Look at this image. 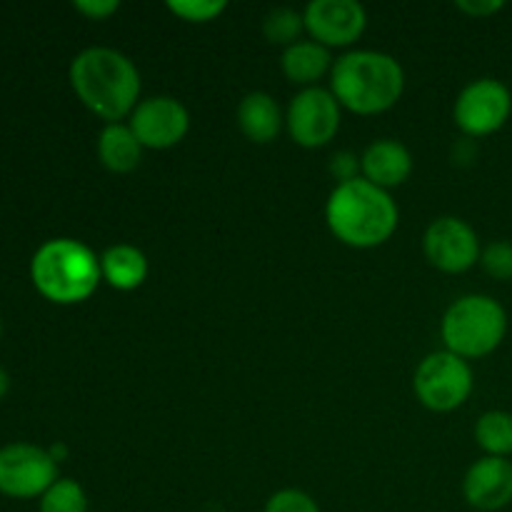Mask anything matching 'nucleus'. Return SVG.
I'll use <instances>...</instances> for the list:
<instances>
[{
  "mask_svg": "<svg viewBox=\"0 0 512 512\" xmlns=\"http://www.w3.org/2000/svg\"><path fill=\"white\" fill-rule=\"evenodd\" d=\"M480 265L495 280L508 283L512 280V243L510 240H493L480 253Z\"/></svg>",
  "mask_w": 512,
  "mask_h": 512,
  "instance_id": "5701e85b",
  "label": "nucleus"
},
{
  "mask_svg": "<svg viewBox=\"0 0 512 512\" xmlns=\"http://www.w3.org/2000/svg\"><path fill=\"white\" fill-rule=\"evenodd\" d=\"M235 118H238L240 133L258 145L273 143L285 123L278 100L265 90H253V93L245 95L240 100Z\"/></svg>",
  "mask_w": 512,
  "mask_h": 512,
  "instance_id": "2eb2a0df",
  "label": "nucleus"
},
{
  "mask_svg": "<svg viewBox=\"0 0 512 512\" xmlns=\"http://www.w3.org/2000/svg\"><path fill=\"white\" fill-rule=\"evenodd\" d=\"M512 115V93L498 78H478L460 90L455 100V125L468 138H485L503 128Z\"/></svg>",
  "mask_w": 512,
  "mask_h": 512,
  "instance_id": "0eeeda50",
  "label": "nucleus"
},
{
  "mask_svg": "<svg viewBox=\"0 0 512 512\" xmlns=\"http://www.w3.org/2000/svg\"><path fill=\"white\" fill-rule=\"evenodd\" d=\"M0 335H3V320H0Z\"/></svg>",
  "mask_w": 512,
  "mask_h": 512,
  "instance_id": "c756f323",
  "label": "nucleus"
},
{
  "mask_svg": "<svg viewBox=\"0 0 512 512\" xmlns=\"http://www.w3.org/2000/svg\"><path fill=\"white\" fill-rule=\"evenodd\" d=\"M128 125L143 148L168 150L188 135L190 113L178 98L153 95V98H145L135 105Z\"/></svg>",
  "mask_w": 512,
  "mask_h": 512,
  "instance_id": "9b49d317",
  "label": "nucleus"
},
{
  "mask_svg": "<svg viewBox=\"0 0 512 512\" xmlns=\"http://www.w3.org/2000/svg\"><path fill=\"white\" fill-rule=\"evenodd\" d=\"M423 253L433 268L448 275H460L480 263V238L468 220L443 215L428 225L423 235Z\"/></svg>",
  "mask_w": 512,
  "mask_h": 512,
  "instance_id": "9d476101",
  "label": "nucleus"
},
{
  "mask_svg": "<svg viewBox=\"0 0 512 512\" xmlns=\"http://www.w3.org/2000/svg\"><path fill=\"white\" fill-rule=\"evenodd\" d=\"M455 8L460 13L470 15V18H490V15L500 13L505 8L503 0H458Z\"/></svg>",
  "mask_w": 512,
  "mask_h": 512,
  "instance_id": "bb28decb",
  "label": "nucleus"
},
{
  "mask_svg": "<svg viewBox=\"0 0 512 512\" xmlns=\"http://www.w3.org/2000/svg\"><path fill=\"white\" fill-rule=\"evenodd\" d=\"M73 8L90 20H105L120 8L118 0H75Z\"/></svg>",
  "mask_w": 512,
  "mask_h": 512,
  "instance_id": "a878e982",
  "label": "nucleus"
},
{
  "mask_svg": "<svg viewBox=\"0 0 512 512\" xmlns=\"http://www.w3.org/2000/svg\"><path fill=\"white\" fill-rule=\"evenodd\" d=\"M410 173H413V155L408 145L395 138L375 140L360 155V175L388 193L390 188L403 185Z\"/></svg>",
  "mask_w": 512,
  "mask_h": 512,
  "instance_id": "4468645a",
  "label": "nucleus"
},
{
  "mask_svg": "<svg viewBox=\"0 0 512 512\" xmlns=\"http://www.w3.org/2000/svg\"><path fill=\"white\" fill-rule=\"evenodd\" d=\"M508 335V313L495 298L483 293L463 295L443 315L440 338L445 350L465 360L495 353Z\"/></svg>",
  "mask_w": 512,
  "mask_h": 512,
  "instance_id": "39448f33",
  "label": "nucleus"
},
{
  "mask_svg": "<svg viewBox=\"0 0 512 512\" xmlns=\"http://www.w3.org/2000/svg\"><path fill=\"white\" fill-rule=\"evenodd\" d=\"M473 368L465 358L438 350L420 360L413 378V390L420 403L433 413H453L468 403L473 393Z\"/></svg>",
  "mask_w": 512,
  "mask_h": 512,
  "instance_id": "423d86ee",
  "label": "nucleus"
},
{
  "mask_svg": "<svg viewBox=\"0 0 512 512\" xmlns=\"http://www.w3.org/2000/svg\"><path fill=\"white\" fill-rule=\"evenodd\" d=\"M263 512H320V505L305 490L285 488L270 495Z\"/></svg>",
  "mask_w": 512,
  "mask_h": 512,
  "instance_id": "b1692460",
  "label": "nucleus"
},
{
  "mask_svg": "<svg viewBox=\"0 0 512 512\" xmlns=\"http://www.w3.org/2000/svg\"><path fill=\"white\" fill-rule=\"evenodd\" d=\"M330 175H333L335 180L340 183H350V180L355 178H363L360 175V158L355 153H350V150H338V153L330 158Z\"/></svg>",
  "mask_w": 512,
  "mask_h": 512,
  "instance_id": "393cba45",
  "label": "nucleus"
},
{
  "mask_svg": "<svg viewBox=\"0 0 512 512\" xmlns=\"http://www.w3.org/2000/svg\"><path fill=\"white\" fill-rule=\"evenodd\" d=\"M30 278L38 293L50 303L75 305L98 290L100 258L85 243L73 238H53L35 250Z\"/></svg>",
  "mask_w": 512,
  "mask_h": 512,
  "instance_id": "20e7f679",
  "label": "nucleus"
},
{
  "mask_svg": "<svg viewBox=\"0 0 512 512\" xmlns=\"http://www.w3.org/2000/svg\"><path fill=\"white\" fill-rule=\"evenodd\" d=\"M143 150L128 123H108L98 135V158L110 173H133L143 160Z\"/></svg>",
  "mask_w": 512,
  "mask_h": 512,
  "instance_id": "a211bd4d",
  "label": "nucleus"
},
{
  "mask_svg": "<svg viewBox=\"0 0 512 512\" xmlns=\"http://www.w3.org/2000/svg\"><path fill=\"white\" fill-rule=\"evenodd\" d=\"M40 512H88V495L78 480L58 478L40 498Z\"/></svg>",
  "mask_w": 512,
  "mask_h": 512,
  "instance_id": "412c9836",
  "label": "nucleus"
},
{
  "mask_svg": "<svg viewBox=\"0 0 512 512\" xmlns=\"http://www.w3.org/2000/svg\"><path fill=\"white\" fill-rule=\"evenodd\" d=\"M463 498L480 512H498L512 503V460L483 455L463 478Z\"/></svg>",
  "mask_w": 512,
  "mask_h": 512,
  "instance_id": "ddd939ff",
  "label": "nucleus"
},
{
  "mask_svg": "<svg viewBox=\"0 0 512 512\" xmlns=\"http://www.w3.org/2000/svg\"><path fill=\"white\" fill-rule=\"evenodd\" d=\"M340 120V103L328 88H303L300 93L293 95L285 113V125L288 133L300 148H323L330 140L338 135Z\"/></svg>",
  "mask_w": 512,
  "mask_h": 512,
  "instance_id": "6e6552de",
  "label": "nucleus"
},
{
  "mask_svg": "<svg viewBox=\"0 0 512 512\" xmlns=\"http://www.w3.org/2000/svg\"><path fill=\"white\" fill-rule=\"evenodd\" d=\"M148 258L140 248L130 243H118L110 245L103 255H100V275H103L105 283L115 290H130L140 288L148 278Z\"/></svg>",
  "mask_w": 512,
  "mask_h": 512,
  "instance_id": "f3484780",
  "label": "nucleus"
},
{
  "mask_svg": "<svg viewBox=\"0 0 512 512\" xmlns=\"http://www.w3.org/2000/svg\"><path fill=\"white\" fill-rule=\"evenodd\" d=\"M333 55L325 45L315 43V40H298V43L288 45L280 55V68L283 75L295 85L303 88H313L325 73L333 70Z\"/></svg>",
  "mask_w": 512,
  "mask_h": 512,
  "instance_id": "dca6fc26",
  "label": "nucleus"
},
{
  "mask_svg": "<svg viewBox=\"0 0 512 512\" xmlns=\"http://www.w3.org/2000/svg\"><path fill=\"white\" fill-rule=\"evenodd\" d=\"M8 390H10V375H8V370L0 368V400L8 395Z\"/></svg>",
  "mask_w": 512,
  "mask_h": 512,
  "instance_id": "c85d7f7f",
  "label": "nucleus"
},
{
  "mask_svg": "<svg viewBox=\"0 0 512 512\" xmlns=\"http://www.w3.org/2000/svg\"><path fill=\"white\" fill-rule=\"evenodd\" d=\"M225 0H168V10L185 23H210L225 13Z\"/></svg>",
  "mask_w": 512,
  "mask_h": 512,
  "instance_id": "4be33fe9",
  "label": "nucleus"
},
{
  "mask_svg": "<svg viewBox=\"0 0 512 512\" xmlns=\"http://www.w3.org/2000/svg\"><path fill=\"white\" fill-rule=\"evenodd\" d=\"M70 85L80 103L103 118L120 123L140 103V73L133 60L115 48L93 45L70 63Z\"/></svg>",
  "mask_w": 512,
  "mask_h": 512,
  "instance_id": "f257e3e1",
  "label": "nucleus"
},
{
  "mask_svg": "<svg viewBox=\"0 0 512 512\" xmlns=\"http://www.w3.org/2000/svg\"><path fill=\"white\" fill-rule=\"evenodd\" d=\"M48 453H50V458L55 460V463H60V460L68 455V448H65L63 443H58V445H53V448H48Z\"/></svg>",
  "mask_w": 512,
  "mask_h": 512,
  "instance_id": "cd10ccee",
  "label": "nucleus"
},
{
  "mask_svg": "<svg viewBox=\"0 0 512 512\" xmlns=\"http://www.w3.org/2000/svg\"><path fill=\"white\" fill-rule=\"evenodd\" d=\"M325 220L335 238L350 248H378L398 230L400 210L388 190L355 178L335 185L325 203Z\"/></svg>",
  "mask_w": 512,
  "mask_h": 512,
  "instance_id": "f03ea898",
  "label": "nucleus"
},
{
  "mask_svg": "<svg viewBox=\"0 0 512 512\" xmlns=\"http://www.w3.org/2000/svg\"><path fill=\"white\" fill-rule=\"evenodd\" d=\"M305 30L303 13L288 5H278L263 18V35L273 45H293L300 40V33Z\"/></svg>",
  "mask_w": 512,
  "mask_h": 512,
  "instance_id": "aec40b11",
  "label": "nucleus"
},
{
  "mask_svg": "<svg viewBox=\"0 0 512 512\" xmlns=\"http://www.w3.org/2000/svg\"><path fill=\"white\" fill-rule=\"evenodd\" d=\"M310 40L325 48H348L368 25V13L358 0H313L303 10Z\"/></svg>",
  "mask_w": 512,
  "mask_h": 512,
  "instance_id": "f8f14e48",
  "label": "nucleus"
},
{
  "mask_svg": "<svg viewBox=\"0 0 512 512\" xmlns=\"http://www.w3.org/2000/svg\"><path fill=\"white\" fill-rule=\"evenodd\" d=\"M475 443L490 458H510L512 455V413L488 410L475 423Z\"/></svg>",
  "mask_w": 512,
  "mask_h": 512,
  "instance_id": "6ab92c4d",
  "label": "nucleus"
},
{
  "mask_svg": "<svg viewBox=\"0 0 512 512\" xmlns=\"http://www.w3.org/2000/svg\"><path fill=\"white\" fill-rule=\"evenodd\" d=\"M55 480H58V463L45 448L30 443L0 448V493L8 498H43Z\"/></svg>",
  "mask_w": 512,
  "mask_h": 512,
  "instance_id": "1a4fd4ad",
  "label": "nucleus"
},
{
  "mask_svg": "<svg viewBox=\"0 0 512 512\" xmlns=\"http://www.w3.org/2000/svg\"><path fill=\"white\" fill-rule=\"evenodd\" d=\"M403 90V65L383 50H350L330 70V93L350 113H385L403 98Z\"/></svg>",
  "mask_w": 512,
  "mask_h": 512,
  "instance_id": "7ed1b4c3",
  "label": "nucleus"
}]
</instances>
